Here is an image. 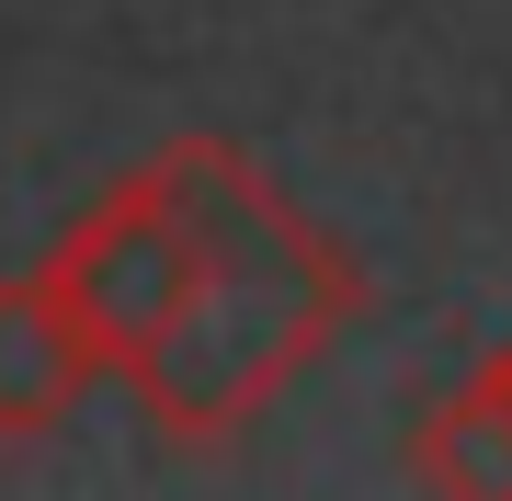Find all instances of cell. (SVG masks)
<instances>
[{
    "label": "cell",
    "instance_id": "5b68a950",
    "mask_svg": "<svg viewBox=\"0 0 512 501\" xmlns=\"http://www.w3.org/2000/svg\"><path fill=\"white\" fill-rule=\"evenodd\" d=\"M490 376H501V388H512V342H501V353H490Z\"/></svg>",
    "mask_w": 512,
    "mask_h": 501
},
{
    "label": "cell",
    "instance_id": "3957f363",
    "mask_svg": "<svg viewBox=\"0 0 512 501\" xmlns=\"http://www.w3.org/2000/svg\"><path fill=\"white\" fill-rule=\"evenodd\" d=\"M92 376H114V365L57 308V285L46 274H0V445H46L92 399Z\"/></svg>",
    "mask_w": 512,
    "mask_h": 501
},
{
    "label": "cell",
    "instance_id": "6da1fadb",
    "mask_svg": "<svg viewBox=\"0 0 512 501\" xmlns=\"http://www.w3.org/2000/svg\"><path fill=\"white\" fill-rule=\"evenodd\" d=\"M171 194L194 217V308L148 365L126 376L137 410L171 445H239L296 376L342 342V319L365 308V274L319 217H296V194H274V171L228 137H171L160 149Z\"/></svg>",
    "mask_w": 512,
    "mask_h": 501
},
{
    "label": "cell",
    "instance_id": "7a4b0ae2",
    "mask_svg": "<svg viewBox=\"0 0 512 501\" xmlns=\"http://www.w3.org/2000/svg\"><path fill=\"white\" fill-rule=\"evenodd\" d=\"M46 285H57V308L92 331L103 365L137 376L148 353L183 331V308H194V217H183V194H171V171L148 160L103 205H80V217L57 228V251H46Z\"/></svg>",
    "mask_w": 512,
    "mask_h": 501
},
{
    "label": "cell",
    "instance_id": "277c9868",
    "mask_svg": "<svg viewBox=\"0 0 512 501\" xmlns=\"http://www.w3.org/2000/svg\"><path fill=\"white\" fill-rule=\"evenodd\" d=\"M410 479L433 501H512V388L490 365L467 388H444L410 433Z\"/></svg>",
    "mask_w": 512,
    "mask_h": 501
}]
</instances>
